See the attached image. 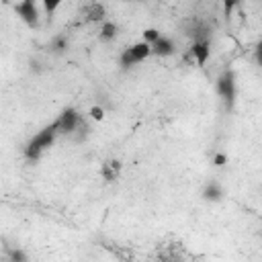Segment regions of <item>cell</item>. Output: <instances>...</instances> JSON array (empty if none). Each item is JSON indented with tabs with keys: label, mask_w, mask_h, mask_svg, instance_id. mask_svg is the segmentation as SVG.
Masks as SVG:
<instances>
[{
	"label": "cell",
	"mask_w": 262,
	"mask_h": 262,
	"mask_svg": "<svg viewBox=\"0 0 262 262\" xmlns=\"http://www.w3.org/2000/svg\"><path fill=\"white\" fill-rule=\"evenodd\" d=\"M55 135H57L55 123H51L49 127L41 129V131L27 143V147H25V156H27L29 160H39L41 154H43L47 147H51V143L55 141Z\"/></svg>",
	"instance_id": "obj_1"
},
{
	"label": "cell",
	"mask_w": 262,
	"mask_h": 262,
	"mask_svg": "<svg viewBox=\"0 0 262 262\" xmlns=\"http://www.w3.org/2000/svg\"><path fill=\"white\" fill-rule=\"evenodd\" d=\"M149 55H151V47H149V43L139 41V43L127 47V49L121 53V59H119V61H121V68H123V70H129V68H133L135 63L143 61V59L149 57Z\"/></svg>",
	"instance_id": "obj_2"
},
{
	"label": "cell",
	"mask_w": 262,
	"mask_h": 262,
	"mask_svg": "<svg viewBox=\"0 0 262 262\" xmlns=\"http://www.w3.org/2000/svg\"><path fill=\"white\" fill-rule=\"evenodd\" d=\"M217 92L221 94V98L225 100L227 106L233 104V100H235V76L231 70L221 72V76L217 78Z\"/></svg>",
	"instance_id": "obj_3"
},
{
	"label": "cell",
	"mask_w": 262,
	"mask_h": 262,
	"mask_svg": "<svg viewBox=\"0 0 262 262\" xmlns=\"http://www.w3.org/2000/svg\"><path fill=\"white\" fill-rule=\"evenodd\" d=\"M80 121H82V119H80V115H78L76 108H66V111H61V115L55 119V129H57V133L70 135V133H74V131L78 129Z\"/></svg>",
	"instance_id": "obj_4"
},
{
	"label": "cell",
	"mask_w": 262,
	"mask_h": 262,
	"mask_svg": "<svg viewBox=\"0 0 262 262\" xmlns=\"http://www.w3.org/2000/svg\"><path fill=\"white\" fill-rule=\"evenodd\" d=\"M16 14L23 18V23H27L31 29H35L39 25V10H37V4L35 0H20L16 6H14Z\"/></svg>",
	"instance_id": "obj_5"
},
{
	"label": "cell",
	"mask_w": 262,
	"mask_h": 262,
	"mask_svg": "<svg viewBox=\"0 0 262 262\" xmlns=\"http://www.w3.org/2000/svg\"><path fill=\"white\" fill-rule=\"evenodd\" d=\"M149 47H151V53L158 57H168V55H174V51H176L174 41L168 37H162V35L154 43H149Z\"/></svg>",
	"instance_id": "obj_6"
},
{
	"label": "cell",
	"mask_w": 262,
	"mask_h": 262,
	"mask_svg": "<svg viewBox=\"0 0 262 262\" xmlns=\"http://www.w3.org/2000/svg\"><path fill=\"white\" fill-rule=\"evenodd\" d=\"M186 35L192 39V41H209V27L199 20V18H192L186 27Z\"/></svg>",
	"instance_id": "obj_7"
},
{
	"label": "cell",
	"mask_w": 262,
	"mask_h": 262,
	"mask_svg": "<svg viewBox=\"0 0 262 262\" xmlns=\"http://www.w3.org/2000/svg\"><path fill=\"white\" fill-rule=\"evenodd\" d=\"M190 51H192L194 61H196L199 66H205V63H207V59H209V55H211L209 41H194V43H192V47H190Z\"/></svg>",
	"instance_id": "obj_8"
},
{
	"label": "cell",
	"mask_w": 262,
	"mask_h": 262,
	"mask_svg": "<svg viewBox=\"0 0 262 262\" xmlns=\"http://www.w3.org/2000/svg\"><path fill=\"white\" fill-rule=\"evenodd\" d=\"M203 199L209 201V203H219L223 199V188L219 186V182L211 180L205 188H203Z\"/></svg>",
	"instance_id": "obj_9"
},
{
	"label": "cell",
	"mask_w": 262,
	"mask_h": 262,
	"mask_svg": "<svg viewBox=\"0 0 262 262\" xmlns=\"http://www.w3.org/2000/svg\"><path fill=\"white\" fill-rule=\"evenodd\" d=\"M119 170H121V162L119 160H108V162H104L102 164V168H100V174L104 176V180H115L117 176H119Z\"/></svg>",
	"instance_id": "obj_10"
},
{
	"label": "cell",
	"mask_w": 262,
	"mask_h": 262,
	"mask_svg": "<svg viewBox=\"0 0 262 262\" xmlns=\"http://www.w3.org/2000/svg\"><path fill=\"white\" fill-rule=\"evenodd\" d=\"M117 31L119 27L115 23H102V29H100V39L102 41H113L117 37Z\"/></svg>",
	"instance_id": "obj_11"
},
{
	"label": "cell",
	"mask_w": 262,
	"mask_h": 262,
	"mask_svg": "<svg viewBox=\"0 0 262 262\" xmlns=\"http://www.w3.org/2000/svg\"><path fill=\"white\" fill-rule=\"evenodd\" d=\"M51 49H53L55 53H63V51L68 49V39H66V37H55L53 43H51Z\"/></svg>",
	"instance_id": "obj_12"
},
{
	"label": "cell",
	"mask_w": 262,
	"mask_h": 262,
	"mask_svg": "<svg viewBox=\"0 0 262 262\" xmlns=\"http://www.w3.org/2000/svg\"><path fill=\"white\" fill-rule=\"evenodd\" d=\"M102 16H104V8L100 4H94L90 8V12H88V20H100Z\"/></svg>",
	"instance_id": "obj_13"
},
{
	"label": "cell",
	"mask_w": 262,
	"mask_h": 262,
	"mask_svg": "<svg viewBox=\"0 0 262 262\" xmlns=\"http://www.w3.org/2000/svg\"><path fill=\"white\" fill-rule=\"evenodd\" d=\"M158 37H160V31L158 29H145L143 31V41L145 43H154Z\"/></svg>",
	"instance_id": "obj_14"
},
{
	"label": "cell",
	"mask_w": 262,
	"mask_h": 262,
	"mask_svg": "<svg viewBox=\"0 0 262 262\" xmlns=\"http://www.w3.org/2000/svg\"><path fill=\"white\" fill-rule=\"evenodd\" d=\"M43 2V8L47 10V14H53L57 10V6L61 4V0H41Z\"/></svg>",
	"instance_id": "obj_15"
},
{
	"label": "cell",
	"mask_w": 262,
	"mask_h": 262,
	"mask_svg": "<svg viewBox=\"0 0 262 262\" xmlns=\"http://www.w3.org/2000/svg\"><path fill=\"white\" fill-rule=\"evenodd\" d=\"M90 117H92L94 121H102V119H104V108H102V106H92V108H90Z\"/></svg>",
	"instance_id": "obj_16"
},
{
	"label": "cell",
	"mask_w": 262,
	"mask_h": 262,
	"mask_svg": "<svg viewBox=\"0 0 262 262\" xmlns=\"http://www.w3.org/2000/svg\"><path fill=\"white\" fill-rule=\"evenodd\" d=\"M225 164H227V156H225V154H213V166L221 168V166H225Z\"/></svg>",
	"instance_id": "obj_17"
},
{
	"label": "cell",
	"mask_w": 262,
	"mask_h": 262,
	"mask_svg": "<svg viewBox=\"0 0 262 262\" xmlns=\"http://www.w3.org/2000/svg\"><path fill=\"white\" fill-rule=\"evenodd\" d=\"M8 256H10V260H16V262H25L27 260V254L20 252V250H10Z\"/></svg>",
	"instance_id": "obj_18"
},
{
	"label": "cell",
	"mask_w": 262,
	"mask_h": 262,
	"mask_svg": "<svg viewBox=\"0 0 262 262\" xmlns=\"http://www.w3.org/2000/svg\"><path fill=\"white\" fill-rule=\"evenodd\" d=\"M233 4H235V0H225V12L229 14V10L233 8Z\"/></svg>",
	"instance_id": "obj_19"
},
{
	"label": "cell",
	"mask_w": 262,
	"mask_h": 262,
	"mask_svg": "<svg viewBox=\"0 0 262 262\" xmlns=\"http://www.w3.org/2000/svg\"><path fill=\"white\" fill-rule=\"evenodd\" d=\"M137 2H143V0H137Z\"/></svg>",
	"instance_id": "obj_20"
}]
</instances>
